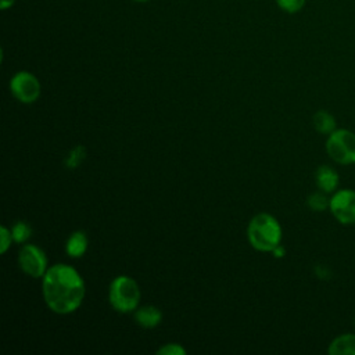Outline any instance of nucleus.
I'll list each match as a JSON object with an SVG mask.
<instances>
[{"mask_svg":"<svg viewBox=\"0 0 355 355\" xmlns=\"http://www.w3.org/2000/svg\"><path fill=\"white\" fill-rule=\"evenodd\" d=\"M42 293L47 306L58 313L75 312L85 298V282L71 265L55 263L49 266L42 277Z\"/></svg>","mask_w":355,"mask_h":355,"instance_id":"1","label":"nucleus"},{"mask_svg":"<svg viewBox=\"0 0 355 355\" xmlns=\"http://www.w3.org/2000/svg\"><path fill=\"white\" fill-rule=\"evenodd\" d=\"M247 237L252 248L262 252H272L282 244L283 230L279 220L266 212L251 218L247 226Z\"/></svg>","mask_w":355,"mask_h":355,"instance_id":"2","label":"nucleus"},{"mask_svg":"<svg viewBox=\"0 0 355 355\" xmlns=\"http://www.w3.org/2000/svg\"><path fill=\"white\" fill-rule=\"evenodd\" d=\"M140 297L141 293L137 282L128 275H119L110 283L108 301L119 313L133 312L139 306Z\"/></svg>","mask_w":355,"mask_h":355,"instance_id":"3","label":"nucleus"},{"mask_svg":"<svg viewBox=\"0 0 355 355\" xmlns=\"http://www.w3.org/2000/svg\"><path fill=\"white\" fill-rule=\"evenodd\" d=\"M324 148L330 159L338 165L355 164V133L345 128L333 130L324 143Z\"/></svg>","mask_w":355,"mask_h":355,"instance_id":"4","label":"nucleus"},{"mask_svg":"<svg viewBox=\"0 0 355 355\" xmlns=\"http://www.w3.org/2000/svg\"><path fill=\"white\" fill-rule=\"evenodd\" d=\"M329 211L338 223L344 226L355 225V190L337 189L330 196Z\"/></svg>","mask_w":355,"mask_h":355,"instance_id":"5","label":"nucleus"},{"mask_svg":"<svg viewBox=\"0 0 355 355\" xmlns=\"http://www.w3.org/2000/svg\"><path fill=\"white\" fill-rule=\"evenodd\" d=\"M18 266L31 277H43L49 269L46 252L35 244H24L18 251Z\"/></svg>","mask_w":355,"mask_h":355,"instance_id":"6","label":"nucleus"},{"mask_svg":"<svg viewBox=\"0 0 355 355\" xmlns=\"http://www.w3.org/2000/svg\"><path fill=\"white\" fill-rule=\"evenodd\" d=\"M10 90L19 103L32 104L40 96V83L33 73L19 71L11 78Z\"/></svg>","mask_w":355,"mask_h":355,"instance_id":"7","label":"nucleus"},{"mask_svg":"<svg viewBox=\"0 0 355 355\" xmlns=\"http://www.w3.org/2000/svg\"><path fill=\"white\" fill-rule=\"evenodd\" d=\"M316 187L327 194H333L340 184L338 172L330 165H319L315 171Z\"/></svg>","mask_w":355,"mask_h":355,"instance_id":"8","label":"nucleus"},{"mask_svg":"<svg viewBox=\"0 0 355 355\" xmlns=\"http://www.w3.org/2000/svg\"><path fill=\"white\" fill-rule=\"evenodd\" d=\"M135 320L140 327L154 329L162 320V312L154 305H144L135 309Z\"/></svg>","mask_w":355,"mask_h":355,"instance_id":"9","label":"nucleus"},{"mask_svg":"<svg viewBox=\"0 0 355 355\" xmlns=\"http://www.w3.org/2000/svg\"><path fill=\"white\" fill-rule=\"evenodd\" d=\"M329 355H355V333H343L334 337L329 347Z\"/></svg>","mask_w":355,"mask_h":355,"instance_id":"10","label":"nucleus"},{"mask_svg":"<svg viewBox=\"0 0 355 355\" xmlns=\"http://www.w3.org/2000/svg\"><path fill=\"white\" fill-rule=\"evenodd\" d=\"M89 239L83 230H75L65 241V251L71 258H80L87 251Z\"/></svg>","mask_w":355,"mask_h":355,"instance_id":"11","label":"nucleus"},{"mask_svg":"<svg viewBox=\"0 0 355 355\" xmlns=\"http://www.w3.org/2000/svg\"><path fill=\"white\" fill-rule=\"evenodd\" d=\"M312 125L318 133L324 136H329L333 130L337 129V122L334 115L326 110H319L313 114Z\"/></svg>","mask_w":355,"mask_h":355,"instance_id":"12","label":"nucleus"},{"mask_svg":"<svg viewBox=\"0 0 355 355\" xmlns=\"http://www.w3.org/2000/svg\"><path fill=\"white\" fill-rule=\"evenodd\" d=\"M329 204H330V197H327V193L322 190L313 191L306 197V205L315 212H323L329 209Z\"/></svg>","mask_w":355,"mask_h":355,"instance_id":"13","label":"nucleus"},{"mask_svg":"<svg viewBox=\"0 0 355 355\" xmlns=\"http://www.w3.org/2000/svg\"><path fill=\"white\" fill-rule=\"evenodd\" d=\"M11 234H12V240L15 243L24 244L32 236V227L24 220H17L11 227Z\"/></svg>","mask_w":355,"mask_h":355,"instance_id":"14","label":"nucleus"},{"mask_svg":"<svg viewBox=\"0 0 355 355\" xmlns=\"http://www.w3.org/2000/svg\"><path fill=\"white\" fill-rule=\"evenodd\" d=\"M85 157H86V150H85V147H83V146H76L75 148H72V150L69 151L68 157L65 158V165H67V168H69V169L78 168V166L82 164V161L85 159Z\"/></svg>","mask_w":355,"mask_h":355,"instance_id":"15","label":"nucleus"},{"mask_svg":"<svg viewBox=\"0 0 355 355\" xmlns=\"http://www.w3.org/2000/svg\"><path fill=\"white\" fill-rule=\"evenodd\" d=\"M305 3L306 0H276V4L279 6V8L287 14H295L301 11Z\"/></svg>","mask_w":355,"mask_h":355,"instance_id":"16","label":"nucleus"},{"mask_svg":"<svg viewBox=\"0 0 355 355\" xmlns=\"http://www.w3.org/2000/svg\"><path fill=\"white\" fill-rule=\"evenodd\" d=\"M157 354L158 355H184L186 349L178 343H168L159 347L157 349Z\"/></svg>","mask_w":355,"mask_h":355,"instance_id":"17","label":"nucleus"},{"mask_svg":"<svg viewBox=\"0 0 355 355\" xmlns=\"http://www.w3.org/2000/svg\"><path fill=\"white\" fill-rule=\"evenodd\" d=\"M11 241L12 240V234H11V229H8L7 226H0V252L6 254L7 250L11 247Z\"/></svg>","mask_w":355,"mask_h":355,"instance_id":"18","label":"nucleus"},{"mask_svg":"<svg viewBox=\"0 0 355 355\" xmlns=\"http://www.w3.org/2000/svg\"><path fill=\"white\" fill-rule=\"evenodd\" d=\"M272 254H273L275 258H283L284 254H286V250H284V247H283L282 244H279V245L272 251Z\"/></svg>","mask_w":355,"mask_h":355,"instance_id":"19","label":"nucleus"},{"mask_svg":"<svg viewBox=\"0 0 355 355\" xmlns=\"http://www.w3.org/2000/svg\"><path fill=\"white\" fill-rule=\"evenodd\" d=\"M14 3H15V0H0V10L1 11L8 10L14 6Z\"/></svg>","mask_w":355,"mask_h":355,"instance_id":"20","label":"nucleus"},{"mask_svg":"<svg viewBox=\"0 0 355 355\" xmlns=\"http://www.w3.org/2000/svg\"><path fill=\"white\" fill-rule=\"evenodd\" d=\"M135 1H139V3H144V1H148V0H135Z\"/></svg>","mask_w":355,"mask_h":355,"instance_id":"21","label":"nucleus"}]
</instances>
